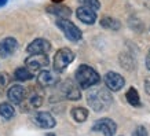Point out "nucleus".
Listing matches in <instances>:
<instances>
[{
    "label": "nucleus",
    "instance_id": "17",
    "mask_svg": "<svg viewBox=\"0 0 150 136\" xmlns=\"http://www.w3.org/2000/svg\"><path fill=\"white\" fill-rule=\"evenodd\" d=\"M35 77V74L28 66H21V68H17L15 72H14V78L17 81H29Z\"/></svg>",
    "mask_w": 150,
    "mask_h": 136
},
{
    "label": "nucleus",
    "instance_id": "21",
    "mask_svg": "<svg viewBox=\"0 0 150 136\" xmlns=\"http://www.w3.org/2000/svg\"><path fill=\"white\" fill-rule=\"evenodd\" d=\"M15 114V110H14L13 104L11 103H0V117L4 118V120H11Z\"/></svg>",
    "mask_w": 150,
    "mask_h": 136
},
{
    "label": "nucleus",
    "instance_id": "19",
    "mask_svg": "<svg viewBox=\"0 0 150 136\" xmlns=\"http://www.w3.org/2000/svg\"><path fill=\"white\" fill-rule=\"evenodd\" d=\"M125 99H127V102L131 104L132 107H141L142 106L141 96H139V94H138L137 88H134V87L128 88V91L125 92Z\"/></svg>",
    "mask_w": 150,
    "mask_h": 136
},
{
    "label": "nucleus",
    "instance_id": "23",
    "mask_svg": "<svg viewBox=\"0 0 150 136\" xmlns=\"http://www.w3.org/2000/svg\"><path fill=\"white\" fill-rule=\"evenodd\" d=\"M79 3H80L81 6H84V7L95 10V11H98V10L100 8L99 0H79Z\"/></svg>",
    "mask_w": 150,
    "mask_h": 136
},
{
    "label": "nucleus",
    "instance_id": "11",
    "mask_svg": "<svg viewBox=\"0 0 150 136\" xmlns=\"http://www.w3.org/2000/svg\"><path fill=\"white\" fill-rule=\"evenodd\" d=\"M33 123H35V125H37L39 128H43V129H51V128H54L57 125L55 118L48 111L36 113L33 116Z\"/></svg>",
    "mask_w": 150,
    "mask_h": 136
},
{
    "label": "nucleus",
    "instance_id": "18",
    "mask_svg": "<svg viewBox=\"0 0 150 136\" xmlns=\"http://www.w3.org/2000/svg\"><path fill=\"white\" fill-rule=\"evenodd\" d=\"M100 26L103 27V29H108V30H114V32H117L120 30V27H121V23L120 21L116 18H112V17H108V15H105L100 18Z\"/></svg>",
    "mask_w": 150,
    "mask_h": 136
},
{
    "label": "nucleus",
    "instance_id": "20",
    "mask_svg": "<svg viewBox=\"0 0 150 136\" xmlns=\"http://www.w3.org/2000/svg\"><path fill=\"white\" fill-rule=\"evenodd\" d=\"M70 114H72L73 120L76 123H84L88 118V110L84 109V107H73Z\"/></svg>",
    "mask_w": 150,
    "mask_h": 136
},
{
    "label": "nucleus",
    "instance_id": "1",
    "mask_svg": "<svg viewBox=\"0 0 150 136\" xmlns=\"http://www.w3.org/2000/svg\"><path fill=\"white\" fill-rule=\"evenodd\" d=\"M87 102L90 104L94 111L96 113H100V111H105L108 110L113 103V96H112V92L110 89L106 87H96V88H92L88 94H87Z\"/></svg>",
    "mask_w": 150,
    "mask_h": 136
},
{
    "label": "nucleus",
    "instance_id": "14",
    "mask_svg": "<svg viewBox=\"0 0 150 136\" xmlns=\"http://www.w3.org/2000/svg\"><path fill=\"white\" fill-rule=\"evenodd\" d=\"M18 50V41L14 37H6L0 41V56L1 58H8L14 55Z\"/></svg>",
    "mask_w": 150,
    "mask_h": 136
},
{
    "label": "nucleus",
    "instance_id": "28",
    "mask_svg": "<svg viewBox=\"0 0 150 136\" xmlns=\"http://www.w3.org/2000/svg\"><path fill=\"white\" fill-rule=\"evenodd\" d=\"M7 1H8V0H0V8H1L3 6L7 4Z\"/></svg>",
    "mask_w": 150,
    "mask_h": 136
},
{
    "label": "nucleus",
    "instance_id": "27",
    "mask_svg": "<svg viewBox=\"0 0 150 136\" xmlns=\"http://www.w3.org/2000/svg\"><path fill=\"white\" fill-rule=\"evenodd\" d=\"M146 68L150 70V50L147 52V55H146Z\"/></svg>",
    "mask_w": 150,
    "mask_h": 136
},
{
    "label": "nucleus",
    "instance_id": "5",
    "mask_svg": "<svg viewBox=\"0 0 150 136\" xmlns=\"http://www.w3.org/2000/svg\"><path fill=\"white\" fill-rule=\"evenodd\" d=\"M48 56L47 54H30L25 59V66L30 69L32 72H37V70H44L48 68Z\"/></svg>",
    "mask_w": 150,
    "mask_h": 136
},
{
    "label": "nucleus",
    "instance_id": "30",
    "mask_svg": "<svg viewBox=\"0 0 150 136\" xmlns=\"http://www.w3.org/2000/svg\"><path fill=\"white\" fill-rule=\"evenodd\" d=\"M46 136H55L54 133H48V135H46Z\"/></svg>",
    "mask_w": 150,
    "mask_h": 136
},
{
    "label": "nucleus",
    "instance_id": "26",
    "mask_svg": "<svg viewBox=\"0 0 150 136\" xmlns=\"http://www.w3.org/2000/svg\"><path fill=\"white\" fill-rule=\"evenodd\" d=\"M145 91H146V94L150 95V77L145 78Z\"/></svg>",
    "mask_w": 150,
    "mask_h": 136
},
{
    "label": "nucleus",
    "instance_id": "8",
    "mask_svg": "<svg viewBox=\"0 0 150 136\" xmlns=\"http://www.w3.org/2000/svg\"><path fill=\"white\" fill-rule=\"evenodd\" d=\"M41 103H43V96H41L40 92L37 91H29L26 94V98L21 103V110L22 111H30V110H35L37 107H40Z\"/></svg>",
    "mask_w": 150,
    "mask_h": 136
},
{
    "label": "nucleus",
    "instance_id": "6",
    "mask_svg": "<svg viewBox=\"0 0 150 136\" xmlns=\"http://www.w3.org/2000/svg\"><path fill=\"white\" fill-rule=\"evenodd\" d=\"M91 129L94 132L103 133V136H114V133L117 131V124L110 118H100L94 123Z\"/></svg>",
    "mask_w": 150,
    "mask_h": 136
},
{
    "label": "nucleus",
    "instance_id": "7",
    "mask_svg": "<svg viewBox=\"0 0 150 136\" xmlns=\"http://www.w3.org/2000/svg\"><path fill=\"white\" fill-rule=\"evenodd\" d=\"M61 94L68 100H79L81 98L80 85L76 84L73 80H69V78L61 84Z\"/></svg>",
    "mask_w": 150,
    "mask_h": 136
},
{
    "label": "nucleus",
    "instance_id": "29",
    "mask_svg": "<svg viewBox=\"0 0 150 136\" xmlns=\"http://www.w3.org/2000/svg\"><path fill=\"white\" fill-rule=\"evenodd\" d=\"M61 1H64V0H52V3H61Z\"/></svg>",
    "mask_w": 150,
    "mask_h": 136
},
{
    "label": "nucleus",
    "instance_id": "9",
    "mask_svg": "<svg viewBox=\"0 0 150 136\" xmlns=\"http://www.w3.org/2000/svg\"><path fill=\"white\" fill-rule=\"evenodd\" d=\"M105 85L108 87L112 92H117L125 85V80L121 74H118L116 72H108L103 77Z\"/></svg>",
    "mask_w": 150,
    "mask_h": 136
},
{
    "label": "nucleus",
    "instance_id": "13",
    "mask_svg": "<svg viewBox=\"0 0 150 136\" xmlns=\"http://www.w3.org/2000/svg\"><path fill=\"white\" fill-rule=\"evenodd\" d=\"M51 50V43L46 39H35L26 47V52L30 54H48Z\"/></svg>",
    "mask_w": 150,
    "mask_h": 136
},
{
    "label": "nucleus",
    "instance_id": "22",
    "mask_svg": "<svg viewBox=\"0 0 150 136\" xmlns=\"http://www.w3.org/2000/svg\"><path fill=\"white\" fill-rule=\"evenodd\" d=\"M120 62H121V66L125 69H128V70H132L134 69V66H135V63H134V59L129 58L125 52H123V54L120 55Z\"/></svg>",
    "mask_w": 150,
    "mask_h": 136
},
{
    "label": "nucleus",
    "instance_id": "16",
    "mask_svg": "<svg viewBox=\"0 0 150 136\" xmlns=\"http://www.w3.org/2000/svg\"><path fill=\"white\" fill-rule=\"evenodd\" d=\"M46 11L52 14V15H55V17H58V18H69V17L72 15V10L64 4H59V3L47 6Z\"/></svg>",
    "mask_w": 150,
    "mask_h": 136
},
{
    "label": "nucleus",
    "instance_id": "15",
    "mask_svg": "<svg viewBox=\"0 0 150 136\" xmlns=\"http://www.w3.org/2000/svg\"><path fill=\"white\" fill-rule=\"evenodd\" d=\"M76 15H77V18L81 21L83 23H86V25H94L96 21V11L92 8H88V7H79L77 11H76Z\"/></svg>",
    "mask_w": 150,
    "mask_h": 136
},
{
    "label": "nucleus",
    "instance_id": "12",
    "mask_svg": "<svg viewBox=\"0 0 150 136\" xmlns=\"http://www.w3.org/2000/svg\"><path fill=\"white\" fill-rule=\"evenodd\" d=\"M28 91L19 84H13L7 89V98L13 104H21L26 98Z\"/></svg>",
    "mask_w": 150,
    "mask_h": 136
},
{
    "label": "nucleus",
    "instance_id": "3",
    "mask_svg": "<svg viewBox=\"0 0 150 136\" xmlns=\"http://www.w3.org/2000/svg\"><path fill=\"white\" fill-rule=\"evenodd\" d=\"M57 26L59 27V30L64 33V36L68 39L69 41L77 43L83 39V33L72 21H69L68 18H58L55 21Z\"/></svg>",
    "mask_w": 150,
    "mask_h": 136
},
{
    "label": "nucleus",
    "instance_id": "25",
    "mask_svg": "<svg viewBox=\"0 0 150 136\" xmlns=\"http://www.w3.org/2000/svg\"><path fill=\"white\" fill-rule=\"evenodd\" d=\"M132 136H149V133H147V129L143 125H139V127L135 128V131L132 132Z\"/></svg>",
    "mask_w": 150,
    "mask_h": 136
},
{
    "label": "nucleus",
    "instance_id": "2",
    "mask_svg": "<svg viewBox=\"0 0 150 136\" xmlns=\"http://www.w3.org/2000/svg\"><path fill=\"white\" fill-rule=\"evenodd\" d=\"M74 77L81 89H88L100 81V76L98 74V72L88 65H80L74 73Z\"/></svg>",
    "mask_w": 150,
    "mask_h": 136
},
{
    "label": "nucleus",
    "instance_id": "10",
    "mask_svg": "<svg viewBox=\"0 0 150 136\" xmlns=\"http://www.w3.org/2000/svg\"><path fill=\"white\" fill-rule=\"evenodd\" d=\"M36 80H37V84L40 87H44V88L54 87L57 84H59V74H58V72H51V70L44 69V70H41L37 74Z\"/></svg>",
    "mask_w": 150,
    "mask_h": 136
},
{
    "label": "nucleus",
    "instance_id": "24",
    "mask_svg": "<svg viewBox=\"0 0 150 136\" xmlns=\"http://www.w3.org/2000/svg\"><path fill=\"white\" fill-rule=\"evenodd\" d=\"M10 82V77H8V73L1 72L0 73V95H3V92L6 91L7 85Z\"/></svg>",
    "mask_w": 150,
    "mask_h": 136
},
{
    "label": "nucleus",
    "instance_id": "4",
    "mask_svg": "<svg viewBox=\"0 0 150 136\" xmlns=\"http://www.w3.org/2000/svg\"><path fill=\"white\" fill-rule=\"evenodd\" d=\"M73 61H74V52L72 50H69V48H61V50L57 51V54L54 56V70L58 73H62L65 72L68 66L72 63Z\"/></svg>",
    "mask_w": 150,
    "mask_h": 136
}]
</instances>
